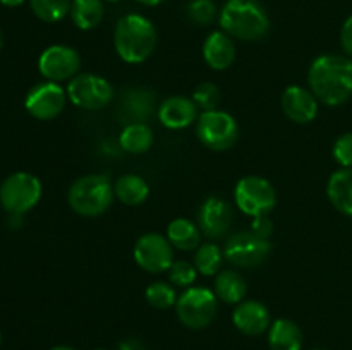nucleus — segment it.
Returning <instances> with one entry per match:
<instances>
[{
    "label": "nucleus",
    "mask_w": 352,
    "mask_h": 350,
    "mask_svg": "<svg viewBox=\"0 0 352 350\" xmlns=\"http://www.w3.org/2000/svg\"><path fill=\"white\" fill-rule=\"evenodd\" d=\"M309 89L318 102L339 106L352 96V58L342 55H320L308 71Z\"/></svg>",
    "instance_id": "nucleus-1"
},
{
    "label": "nucleus",
    "mask_w": 352,
    "mask_h": 350,
    "mask_svg": "<svg viewBox=\"0 0 352 350\" xmlns=\"http://www.w3.org/2000/svg\"><path fill=\"white\" fill-rule=\"evenodd\" d=\"M113 47L124 62L141 64L157 47V30L148 17L141 14H126L116 24Z\"/></svg>",
    "instance_id": "nucleus-2"
},
{
    "label": "nucleus",
    "mask_w": 352,
    "mask_h": 350,
    "mask_svg": "<svg viewBox=\"0 0 352 350\" xmlns=\"http://www.w3.org/2000/svg\"><path fill=\"white\" fill-rule=\"evenodd\" d=\"M219 21L229 36L243 41L261 40L270 30V17L260 0H227Z\"/></svg>",
    "instance_id": "nucleus-3"
},
{
    "label": "nucleus",
    "mask_w": 352,
    "mask_h": 350,
    "mask_svg": "<svg viewBox=\"0 0 352 350\" xmlns=\"http://www.w3.org/2000/svg\"><path fill=\"white\" fill-rule=\"evenodd\" d=\"M116 192L107 175H82L69 189V205L78 215L95 218L112 206Z\"/></svg>",
    "instance_id": "nucleus-4"
},
{
    "label": "nucleus",
    "mask_w": 352,
    "mask_h": 350,
    "mask_svg": "<svg viewBox=\"0 0 352 350\" xmlns=\"http://www.w3.org/2000/svg\"><path fill=\"white\" fill-rule=\"evenodd\" d=\"M41 182L28 172L9 175L0 185V205L9 215H24L38 205Z\"/></svg>",
    "instance_id": "nucleus-5"
},
{
    "label": "nucleus",
    "mask_w": 352,
    "mask_h": 350,
    "mask_svg": "<svg viewBox=\"0 0 352 350\" xmlns=\"http://www.w3.org/2000/svg\"><path fill=\"white\" fill-rule=\"evenodd\" d=\"M177 318L186 328L203 329L215 319L217 295L210 288L189 287L175 302Z\"/></svg>",
    "instance_id": "nucleus-6"
},
{
    "label": "nucleus",
    "mask_w": 352,
    "mask_h": 350,
    "mask_svg": "<svg viewBox=\"0 0 352 350\" xmlns=\"http://www.w3.org/2000/svg\"><path fill=\"white\" fill-rule=\"evenodd\" d=\"M196 134L206 148L213 151H226L236 144L239 126L230 113L223 110H208L198 117Z\"/></svg>",
    "instance_id": "nucleus-7"
},
{
    "label": "nucleus",
    "mask_w": 352,
    "mask_h": 350,
    "mask_svg": "<svg viewBox=\"0 0 352 350\" xmlns=\"http://www.w3.org/2000/svg\"><path fill=\"white\" fill-rule=\"evenodd\" d=\"M236 205L248 216H267L277 205L275 189L267 178L260 175H248L241 178L234 191Z\"/></svg>",
    "instance_id": "nucleus-8"
},
{
    "label": "nucleus",
    "mask_w": 352,
    "mask_h": 350,
    "mask_svg": "<svg viewBox=\"0 0 352 350\" xmlns=\"http://www.w3.org/2000/svg\"><path fill=\"white\" fill-rule=\"evenodd\" d=\"M67 98L82 110H102L112 102L113 88L102 75L82 72L69 81Z\"/></svg>",
    "instance_id": "nucleus-9"
},
{
    "label": "nucleus",
    "mask_w": 352,
    "mask_h": 350,
    "mask_svg": "<svg viewBox=\"0 0 352 350\" xmlns=\"http://www.w3.org/2000/svg\"><path fill=\"white\" fill-rule=\"evenodd\" d=\"M270 240L258 235L253 230L237 232L227 240L223 254L237 268H254L263 263L270 254Z\"/></svg>",
    "instance_id": "nucleus-10"
},
{
    "label": "nucleus",
    "mask_w": 352,
    "mask_h": 350,
    "mask_svg": "<svg viewBox=\"0 0 352 350\" xmlns=\"http://www.w3.org/2000/svg\"><path fill=\"white\" fill-rule=\"evenodd\" d=\"M134 261L148 273L168 271L174 263V246L162 233H144L134 246Z\"/></svg>",
    "instance_id": "nucleus-11"
},
{
    "label": "nucleus",
    "mask_w": 352,
    "mask_h": 350,
    "mask_svg": "<svg viewBox=\"0 0 352 350\" xmlns=\"http://www.w3.org/2000/svg\"><path fill=\"white\" fill-rule=\"evenodd\" d=\"M81 57L78 51L67 45H52L45 48L38 58V71L47 81L60 82L79 74Z\"/></svg>",
    "instance_id": "nucleus-12"
},
{
    "label": "nucleus",
    "mask_w": 352,
    "mask_h": 350,
    "mask_svg": "<svg viewBox=\"0 0 352 350\" xmlns=\"http://www.w3.org/2000/svg\"><path fill=\"white\" fill-rule=\"evenodd\" d=\"M67 102V93L58 82L43 81L30 89L24 100L28 113L38 120H52L58 117Z\"/></svg>",
    "instance_id": "nucleus-13"
},
{
    "label": "nucleus",
    "mask_w": 352,
    "mask_h": 350,
    "mask_svg": "<svg viewBox=\"0 0 352 350\" xmlns=\"http://www.w3.org/2000/svg\"><path fill=\"white\" fill-rule=\"evenodd\" d=\"M155 102L153 91L143 86H133V88L124 89L119 100V119L124 126L129 124H146V120L153 115Z\"/></svg>",
    "instance_id": "nucleus-14"
},
{
    "label": "nucleus",
    "mask_w": 352,
    "mask_h": 350,
    "mask_svg": "<svg viewBox=\"0 0 352 350\" xmlns=\"http://www.w3.org/2000/svg\"><path fill=\"white\" fill-rule=\"evenodd\" d=\"M234 222V211L227 201L222 198H212L205 199L199 208L198 213V223L199 230L205 233L210 239H217L222 237L223 233L229 232L230 225Z\"/></svg>",
    "instance_id": "nucleus-15"
},
{
    "label": "nucleus",
    "mask_w": 352,
    "mask_h": 350,
    "mask_svg": "<svg viewBox=\"0 0 352 350\" xmlns=\"http://www.w3.org/2000/svg\"><path fill=\"white\" fill-rule=\"evenodd\" d=\"M282 110L296 124H309L318 115V98L311 89L289 86L282 95Z\"/></svg>",
    "instance_id": "nucleus-16"
},
{
    "label": "nucleus",
    "mask_w": 352,
    "mask_h": 350,
    "mask_svg": "<svg viewBox=\"0 0 352 350\" xmlns=\"http://www.w3.org/2000/svg\"><path fill=\"white\" fill-rule=\"evenodd\" d=\"M196 119H198V106L192 102V98H186V96L181 95L168 96L158 106V120L167 129H186Z\"/></svg>",
    "instance_id": "nucleus-17"
},
{
    "label": "nucleus",
    "mask_w": 352,
    "mask_h": 350,
    "mask_svg": "<svg viewBox=\"0 0 352 350\" xmlns=\"http://www.w3.org/2000/svg\"><path fill=\"white\" fill-rule=\"evenodd\" d=\"M232 321L244 335L256 336L267 331L272 325V318L265 304L258 301H243L237 304L232 314Z\"/></svg>",
    "instance_id": "nucleus-18"
},
{
    "label": "nucleus",
    "mask_w": 352,
    "mask_h": 350,
    "mask_svg": "<svg viewBox=\"0 0 352 350\" xmlns=\"http://www.w3.org/2000/svg\"><path fill=\"white\" fill-rule=\"evenodd\" d=\"M203 57L213 71H226L236 58V45L226 31H213L203 43Z\"/></svg>",
    "instance_id": "nucleus-19"
},
{
    "label": "nucleus",
    "mask_w": 352,
    "mask_h": 350,
    "mask_svg": "<svg viewBox=\"0 0 352 350\" xmlns=\"http://www.w3.org/2000/svg\"><path fill=\"white\" fill-rule=\"evenodd\" d=\"M327 194L340 213L352 218V168L333 172L327 184Z\"/></svg>",
    "instance_id": "nucleus-20"
},
{
    "label": "nucleus",
    "mask_w": 352,
    "mask_h": 350,
    "mask_svg": "<svg viewBox=\"0 0 352 350\" xmlns=\"http://www.w3.org/2000/svg\"><path fill=\"white\" fill-rule=\"evenodd\" d=\"M268 345L270 350H301V328L291 319H277L268 328Z\"/></svg>",
    "instance_id": "nucleus-21"
},
{
    "label": "nucleus",
    "mask_w": 352,
    "mask_h": 350,
    "mask_svg": "<svg viewBox=\"0 0 352 350\" xmlns=\"http://www.w3.org/2000/svg\"><path fill=\"white\" fill-rule=\"evenodd\" d=\"M113 192L120 202L127 206H140L150 196V185L143 177L136 174L122 175L113 184Z\"/></svg>",
    "instance_id": "nucleus-22"
},
{
    "label": "nucleus",
    "mask_w": 352,
    "mask_h": 350,
    "mask_svg": "<svg viewBox=\"0 0 352 350\" xmlns=\"http://www.w3.org/2000/svg\"><path fill=\"white\" fill-rule=\"evenodd\" d=\"M248 292L246 280L241 273L232 270H223L215 277V295L226 304H239L244 301Z\"/></svg>",
    "instance_id": "nucleus-23"
},
{
    "label": "nucleus",
    "mask_w": 352,
    "mask_h": 350,
    "mask_svg": "<svg viewBox=\"0 0 352 350\" xmlns=\"http://www.w3.org/2000/svg\"><path fill=\"white\" fill-rule=\"evenodd\" d=\"M167 239L175 249L192 250L199 247L201 230L188 218H175L167 226Z\"/></svg>",
    "instance_id": "nucleus-24"
},
{
    "label": "nucleus",
    "mask_w": 352,
    "mask_h": 350,
    "mask_svg": "<svg viewBox=\"0 0 352 350\" xmlns=\"http://www.w3.org/2000/svg\"><path fill=\"white\" fill-rule=\"evenodd\" d=\"M71 19L79 30H93L98 26L105 14L103 0H72Z\"/></svg>",
    "instance_id": "nucleus-25"
},
{
    "label": "nucleus",
    "mask_w": 352,
    "mask_h": 350,
    "mask_svg": "<svg viewBox=\"0 0 352 350\" xmlns=\"http://www.w3.org/2000/svg\"><path fill=\"white\" fill-rule=\"evenodd\" d=\"M119 143L120 148L127 153H146L153 144V130L148 124H129L120 132Z\"/></svg>",
    "instance_id": "nucleus-26"
},
{
    "label": "nucleus",
    "mask_w": 352,
    "mask_h": 350,
    "mask_svg": "<svg viewBox=\"0 0 352 350\" xmlns=\"http://www.w3.org/2000/svg\"><path fill=\"white\" fill-rule=\"evenodd\" d=\"M71 0H30L34 16L45 23H58L71 12Z\"/></svg>",
    "instance_id": "nucleus-27"
},
{
    "label": "nucleus",
    "mask_w": 352,
    "mask_h": 350,
    "mask_svg": "<svg viewBox=\"0 0 352 350\" xmlns=\"http://www.w3.org/2000/svg\"><path fill=\"white\" fill-rule=\"evenodd\" d=\"M222 266V250L215 244H199L195 256V268L205 277H213Z\"/></svg>",
    "instance_id": "nucleus-28"
},
{
    "label": "nucleus",
    "mask_w": 352,
    "mask_h": 350,
    "mask_svg": "<svg viewBox=\"0 0 352 350\" xmlns=\"http://www.w3.org/2000/svg\"><path fill=\"white\" fill-rule=\"evenodd\" d=\"M148 304L153 305L155 309H168L175 305L177 302V294L172 285L165 283V281H155L144 292Z\"/></svg>",
    "instance_id": "nucleus-29"
},
{
    "label": "nucleus",
    "mask_w": 352,
    "mask_h": 350,
    "mask_svg": "<svg viewBox=\"0 0 352 350\" xmlns=\"http://www.w3.org/2000/svg\"><path fill=\"white\" fill-rule=\"evenodd\" d=\"M186 14L192 23L199 26H208L217 16V7L213 0H191L186 7Z\"/></svg>",
    "instance_id": "nucleus-30"
},
{
    "label": "nucleus",
    "mask_w": 352,
    "mask_h": 350,
    "mask_svg": "<svg viewBox=\"0 0 352 350\" xmlns=\"http://www.w3.org/2000/svg\"><path fill=\"white\" fill-rule=\"evenodd\" d=\"M192 102H195L196 106L201 108L203 112L215 110L220 103L219 86L213 84V82H201V84H198L196 86L195 93H192Z\"/></svg>",
    "instance_id": "nucleus-31"
},
{
    "label": "nucleus",
    "mask_w": 352,
    "mask_h": 350,
    "mask_svg": "<svg viewBox=\"0 0 352 350\" xmlns=\"http://www.w3.org/2000/svg\"><path fill=\"white\" fill-rule=\"evenodd\" d=\"M196 271L195 264H191L189 261H174L172 266L168 268V278L174 285L182 288H189L196 280Z\"/></svg>",
    "instance_id": "nucleus-32"
},
{
    "label": "nucleus",
    "mask_w": 352,
    "mask_h": 350,
    "mask_svg": "<svg viewBox=\"0 0 352 350\" xmlns=\"http://www.w3.org/2000/svg\"><path fill=\"white\" fill-rule=\"evenodd\" d=\"M333 158L342 168H352V132H346L333 144Z\"/></svg>",
    "instance_id": "nucleus-33"
},
{
    "label": "nucleus",
    "mask_w": 352,
    "mask_h": 350,
    "mask_svg": "<svg viewBox=\"0 0 352 350\" xmlns=\"http://www.w3.org/2000/svg\"><path fill=\"white\" fill-rule=\"evenodd\" d=\"M340 45H342V50L346 51V55L352 58V16L346 19V23L342 24V30H340Z\"/></svg>",
    "instance_id": "nucleus-34"
},
{
    "label": "nucleus",
    "mask_w": 352,
    "mask_h": 350,
    "mask_svg": "<svg viewBox=\"0 0 352 350\" xmlns=\"http://www.w3.org/2000/svg\"><path fill=\"white\" fill-rule=\"evenodd\" d=\"M251 230H253L254 233H258V235L268 239L272 230H274V225H272V222L267 216H256V218H253V226H251Z\"/></svg>",
    "instance_id": "nucleus-35"
},
{
    "label": "nucleus",
    "mask_w": 352,
    "mask_h": 350,
    "mask_svg": "<svg viewBox=\"0 0 352 350\" xmlns=\"http://www.w3.org/2000/svg\"><path fill=\"white\" fill-rule=\"evenodd\" d=\"M119 350H146L144 343L138 338H127L119 345Z\"/></svg>",
    "instance_id": "nucleus-36"
},
{
    "label": "nucleus",
    "mask_w": 352,
    "mask_h": 350,
    "mask_svg": "<svg viewBox=\"0 0 352 350\" xmlns=\"http://www.w3.org/2000/svg\"><path fill=\"white\" fill-rule=\"evenodd\" d=\"M24 2H26V0H0V3H3L6 7H19L23 5Z\"/></svg>",
    "instance_id": "nucleus-37"
},
{
    "label": "nucleus",
    "mask_w": 352,
    "mask_h": 350,
    "mask_svg": "<svg viewBox=\"0 0 352 350\" xmlns=\"http://www.w3.org/2000/svg\"><path fill=\"white\" fill-rule=\"evenodd\" d=\"M136 2L143 3V5H158V3L165 2V0H136Z\"/></svg>",
    "instance_id": "nucleus-38"
},
{
    "label": "nucleus",
    "mask_w": 352,
    "mask_h": 350,
    "mask_svg": "<svg viewBox=\"0 0 352 350\" xmlns=\"http://www.w3.org/2000/svg\"><path fill=\"white\" fill-rule=\"evenodd\" d=\"M50 350H76V349H72V347H67V345H58V347H54V349H50Z\"/></svg>",
    "instance_id": "nucleus-39"
},
{
    "label": "nucleus",
    "mask_w": 352,
    "mask_h": 350,
    "mask_svg": "<svg viewBox=\"0 0 352 350\" xmlns=\"http://www.w3.org/2000/svg\"><path fill=\"white\" fill-rule=\"evenodd\" d=\"M0 47H2V31H0Z\"/></svg>",
    "instance_id": "nucleus-40"
},
{
    "label": "nucleus",
    "mask_w": 352,
    "mask_h": 350,
    "mask_svg": "<svg viewBox=\"0 0 352 350\" xmlns=\"http://www.w3.org/2000/svg\"><path fill=\"white\" fill-rule=\"evenodd\" d=\"M109 2H117V0H109Z\"/></svg>",
    "instance_id": "nucleus-41"
},
{
    "label": "nucleus",
    "mask_w": 352,
    "mask_h": 350,
    "mask_svg": "<svg viewBox=\"0 0 352 350\" xmlns=\"http://www.w3.org/2000/svg\"><path fill=\"white\" fill-rule=\"evenodd\" d=\"M95 350H105V349H95Z\"/></svg>",
    "instance_id": "nucleus-42"
},
{
    "label": "nucleus",
    "mask_w": 352,
    "mask_h": 350,
    "mask_svg": "<svg viewBox=\"0 0 352 350\" xmlns=\"http://www.w3.org/2000/svg\"><path fill=\"white\" fill-rule=\"evenodd\" d=\"M313 350H323V349H313Z\"/></svg>",
    "instance_id": "nucleus-43"
},
{
    "label": "nucleus",
    "mask_w": 352,
    "mask_h": 350,
    "mask_svg": "<svg viewBox=\"0 0 352 350\" xmlns=\"http://www.w3.org/2000/svg\"><path fill=\"white\" fill-rule=\"evenodd\" d=\"M0 340H2V335H0Z\"/></svg>",
    "instance_id": "nucleus-44"
}]
</instances>
